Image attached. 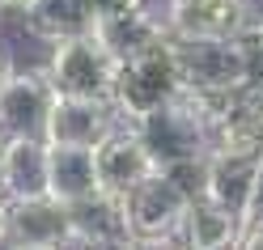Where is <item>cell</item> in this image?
<instances>
[{
	"mask_svg": "<svg viewBox=\"0 0 263 250\" xmlns=\"http://www.w3.org/2000/svg\"><path fill=\"white\" fill-rule=\"evenodd\" d=\"M5 144H9V136H5V131H0V157H5Z\"/></svg>",
	"mask_w": 263,
	"mask_h": 250,
	"instance_id": "cell-20",
	"label": "cell"
},
{
	"mask_svg": "<svg viewBox=\"0 0 263 250\" xmlns=\"http://www.w3.org/2000/svg\"><path fill=\"white\" fill-rule=\"evenodd\" d=\"M119 123H123V114L115 106V98L55 93L51 114H47V140L51 144H89V148H98Z\"/></svg>",
	"mask_w": 263,
	"mask_h": 250,
	"instance_id": "cell-7",
	"label": "cell"
},
{
	"mask_svg": "<svg viewBox=\"0 0 263 250\" xmlns=\"http://www.w3.org/2000/svg\"><path fill=\"white\" fill-rule=\"evenodd\" d=\"M5 208H9V199L0 195V233H5Z\"/></svg>",
	"mask_w": 263,
	"mask_h": 250,
	"instance_id": "cell-19",
	"label": "cell"
},
{
	"mask_svg": "<svg viewBox=\"0 0 263 250\" xmlns=\"http://www.w3.org/2000/svg\"><path fill=\"white\" fill-rule=\"evenodd\" d=\"M5 17H9V13H5V9H0V22H5Z\"/></svg>",
	"mask_w": 263,
	"mask_h": 250,
	"instance_id": "cell-21",
	"label": "cell"
},
{
	"mask_svg": "<svg viewBox=\"0 0 263 250\" xmlns=\"http://www.w3.org/2000/svg\"><path fill=\"white\" fill-rule=\"evenodd\" d=\"M259 153H212L208 157V191L221 208H229L234 216L246 221V208H251L255 182H259Z\"/></svg>",
	"mask_w": 263,
	"mask_h": 250,
	"instance_id": "cell-13",
	"label": "cell"
},
{
	"mask_svg": "<svg viewBox=\"0 0 263 250\" xmlns=\"http://www.w3.org/2000/svg\"><path fill=\"white\" fill-rule=\"evenodd\" d=\"M136 131L144 136L149 153L157 157V165H174V161H191V157H212V119L187 98V89L161 102L157 110L140 114Z\"/></svg>",
	"mask_w": 263,
	"mask_h": 250,
	"instance_id": "cell-3",
	"label": "cell"
},
{
	"mask_svg": "<svg viewBox=\"0 0 263 250\" xmlns=\"http://www.w3.org/2000/svg\"><path fill=\"white\" fill-rule=\"evenodd\" d=\"M43 68L51 76L55 93H98L110 98L115 76H119V55L110 51V43L98 34V26L85 34H68L47 43Z\"/></svg>",
	"mask_w": 263,
	"mask_h": 250,
	"instance_id": "cell-2",
	"label": "cell"
},
{
	"mask_svg": "<svg viewBox=\"0 0 263 250\" xmlns=\"http://www.w3.org/2000/svg\"><path fill=\"white\" fill-rule=\"evenodd\" d=\"M55 102V85L43 60L34 68H17L0 81V131L5 136H47V114Z\"/></svg>",
	"mask_w": 263,
	"mask_h": 250,
	"instance_id": "cell-6",
	"label": "cell"
},
{
	"mask_svg": "<svg viewBox=\"0 0 263 250\" xmlns=\"http://www.w3.org/2000/svg\"><path fill=\"white\" fill-rule=\"evenodd\" d=\"M17 17L26 26V34L39 39L43 47L68 34H85V30L98 26L85 0H22Z\"/></svg>",
	"mask_w": 263,
	"mask_h": 250,
	"instance_id": "cell-15",
	"label": "cell"
},
{
	"mask_svg": "<svg viewBox=\"0 0 263 250\" xmlns=\"http://www.w3.org/2000/svg\"><path fill=\"white\" fill-rule=\"evenodd\" d=\"M0 195L39 199L51 195V140L47 136H9L0 157Z\"/></svg>",
	"mask_w": 263,
	"mask_h": 250,
	"instance_id": "cell-10",
	"label": "cell"
},
{
	"mask_svg": "<svg viewBox=\"0 0 263 250\" xmlns=\"http://www.w3.org/2000/svg\"><path fill=\"white\" fill-rule=\"evenodd\" d=\"M183 246H200V250L242 246V216L221 208L212 195H195L183 221Z\"/></svg>",
	"mask_w": 263,
	"mask_h": 250,
	"instance_id": "cell-16",
	"label": "cell"
},
{
	"mask_svg": "<svg viewBox=\"0 0 263 250\" xmlns=\"http://www.w3.org/2000/svg\"><path fill=\"white\" fill-rule=\"evenodd\" d=\"M98 170H102V191L127 195L132 187H140L149 174H157L161 165L149 153V144H144V136L136 131V123L123 119L102 144H98Z\"/></svg>",
	"mask_w": 263,
	"mask_h": 250,
	"instance_id": "cell-9",
	"label": "cell"
},
{
	"mask_svg": "<svg viewBox=\"0 0 263 250\" xmlns=\"http://www.w3.org/2000/svg\"><path fill=\"white\" fill-rule=\"evenodd\" d=\"M9 72H13V55L5 51V43H0V81H5Z\"/></svg>",
	"mask_w": 263,
	"mask_h": 250,
	"instance_id": "cell-18",
	"label": "cell"
},
{
	"mask_svg": "<svg viewBox=\"0 0 263 250\" xmlns=\"http://www.w3.org/2000/svg\"><path fill=\"white\" fill-rule=\"evenodd\" d=\"M251 17L246 0H166V30L174 39H229Z\"/></svg>",
	"mask_w": 263,
	"mask_h": 250,
	"instance_id": "cell-11",
	"label": "cell"
},
{
	"mask_svg": "<svg viewBox=\"0 0 263 250\" xmlns=\"http://www.w3.org/2000/svg\"><path fill=\"white\" fill-rule=\"evenodd\" d=\"M191 195L170 174H149L140 187L127 191L132 233L136 246H183V221H187Z\"/></svg>",
	"mask_w": 263,
	"mask_h": 250,
	"instance_id": "cell-4",
	"label": "cell"
},
{
	"mask_svg": "<svg viewBox=\"0 0 263 250\" xmlns=\"http://www.w3.org/2000/svg\"><path fill=\"white\" fill-rule=\"evenodd\" d=\"M242 246H263V165H259V182H255L251 208H246V221H242Z\"/></svg>",
	"mask_w": 263,
	"mask_h": 250,
	"instance_id": "cell-17",
	"label": "cell"
},
{
	"mask_svg": "<svg viewBox=\"0 0 263 250\" xmlns=\"http://www.w3.org/2000/svg\"><path fill=\"white\" fill-rule=\"evenodd\" d=\"M72 208V246H136L127 195L98 191Z\"/></svg>",
	"mask_w": 263,
	"mask_h": 250,
	"instance_id": "cell-12",
	"label": "cell"
},
{
	"mask_svg": "<svg viewBox=\"0 0 263 250\" xmlns=\"http://www.w3.org/2000/svg\"><path fill=\"white\" fill-rule=\"evenodd\" d=\"M174 55H178V68H183V81L195 89H229V93H242L251 89V72H246V60H242V47L238 39H174Z\"/></svg>",
	"mask_w": 263,
	"mask_h": 250,
	"instance_id": "cell-5",
	"label": "cell"
},
{
	"mask_svg": "<svg viewBox=\"0 0 263 250\" xmlns=\"http://www.w3.org/2000/svg\"><path fill=\"white\" fill-rule=\"evenodd\" d=\"M183 68H178V55H174V43L161 39L153 47H144V51L119 60V76H115V106H119V114L132 123L140 119V114L157 110L161 102H170V98L183 93Z\"/></svg>",
	"mask_w": 263,
	"mask_h": 250,
	"instance_id": "cell-1",
	"label": "cell"
},
{
	"mask_svg": "<svg viewBox=\"0 0 263 250\" xmlns=\"http://www.w3.org/2000/svg\"><path fill=\"white\" fill-rule=\"evenodd\" d=\"M102 191L98 148L89 144H51V195L64 204H81Z\"/></svg>",
	"mask_w": 263,
	"mask_h": 250,
	"instance_id": "cell-14",
	"label": "cell"
},
{
	"mask_svg": "<svg viewBox=\"0 0 263 250\" xmlns=\"http://www.w3.org/2000/svg\"><path fill=\"white\" fill-rule=\"evenodd\" d=\"M0 246H72V208L55 195L9 199Z\"/></svg>",
	"mask_w": 263,
	"mask_h": 250,
	"instance_id": "cell-8",
	"label": "cell"
}]
</instances>
